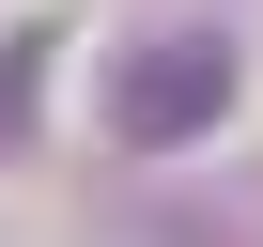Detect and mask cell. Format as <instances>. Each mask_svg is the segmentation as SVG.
I'll use <instances>...</instances> for the list:
<instances>
[{"mask_svg": "<svg viewBox=\"0 0 263 247\" xmlns=\"http://www.w3.org/2000/svg\"><path fill=\"white\" fill-rule=\"evenodd\" d=\"M217 108H232V47L217 31H155V47H124V77H108V139L124 155H171V139H201Z\"/></svg>", "mask_w": 263, "mask_h": 247, "instance_id": "6da1fadb", "label": "cell"}, {"mask_svg": "<svg viewBox=\"0 0 263 247\" xmlns=\"http://www.w3.org/2000/svg\"><path fill=\"white\" fill-rule=\"evenodd\" d=\"M31 77H47V31H16V47H0V139H31Z\"/></svg>", "mask_w": 263, "mask_h": 247, "instance_id": "7a4b0ae2", "label": "cell"}]
</instances>
